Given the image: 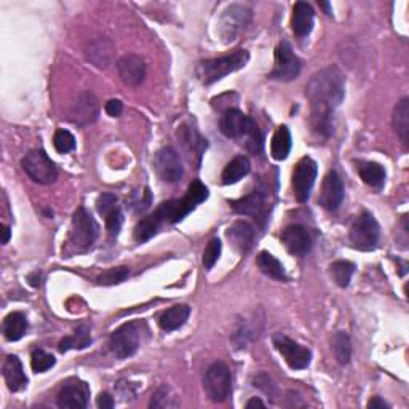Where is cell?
I'll use <instances>...</instances> for the list:
<instances>
[{"instance_id":"1","label":"cell","mask_w":409,"mask_h":409,"mask_svg":"<svg viewBox=\"0 0 409 409\" xmlns=\"http://www.w3.org/2000/svg\"><path fill=\"white\" fill-rule=\"evenodd\" d=\"M310 101V127L320 138L328 139L334 133V110L346 96V77L331 66L317 73L306 87Z\"/></svg>"},{"instance_id":"2","label":"cell","mask_w":409,"mask_h":409,"mask_svg":"<svg viewBox=\"0 0 409 409\" xmlns=\"http://www.w3.org/2000/svg\"><path fill=\"white\" fill-rule=\"evenodd\" d=\"M206 198H208L206 187L200 183V181H193L183 198L170 200V202L161 203L157 210L154 211V214L157 216L161 224L179 223L181 219H184L187 214L196 210V208L202 202H205Z\"/></svg>"},{"instance_id":"3","label":"cell","mask_w":409,"mask_h":409,"mask_svg":"<svg viewBox=\"0 0 409 409\" xmlns=\"http://www.w3.org/2000/svg\"><path fill=\"white\" fill-rule=\"evenodd\" d=\"M250 60V53L246 50H237L233 53L221 58H213V60H206L198 64L197 74L200 80L205 85H211V83L224 79L235 70H240L246 66Z\"/></svg>"},{"instance_id":"4","label":"cell","mask_w":409,"mask_h":409,"mask_svg":"<svg viewBox=\"0 0 409 409\" xmlns=\"http://www.w3.org/2000/svg\"><path fill=\"white\" fill-rule=\"evenodd\" d=\"M144 324L139 322H129L117 328L109 339V347L117 358L125 360L133 356L141 346Z\"/></svg>"},{"instance_id":"5","label":"cell","mask_w":409,"mask_h":409,"mask_svg":"<svg viewBox=\"0 0 409 409\" xmlns=\"http://www.w3.org/2000/svg\"><path fill=\"white\" fill-rule=\"evenodd\" d=\"M98 233H100L98 223H96L95 218L85 210V208L80 206L73 216L69 243H73L77 251H85L96 242Z\"/></svg>"},{"instance_id":"6","label":"cell","mask_w":409,"mask_h":409,"mask_svg":"<svg viewBox=\"0 0 409 409\" xmlns=\"http://www.w3.org/2000/svg\"><path fill=\"white\" fill-rule=\"evenodd\" d=\"M381 237V229L376 218L371 213L363 211L356 216L352 227H350V242L354 248L360 251H371L378 246Z\"/></svg>"},{"instance_id":"7","label":"cell","mask_w":409,"mask_h":409,"mask_svg":"<svg viewBox=\"0 0 409 409\" xmlns=\"http://www.w3.org/2000/svg\"><path fill=\"white\" fill-rule=\"evenodd\" d=\"M203 387L208 397L214 403H223L232 392V374L224 363H213L206 369L203 378Z\"/></svg>"},{"instance_id":"8","label":"cell","mask_w":409,"mask_h":409,"mask_svg":"<svg viewBox=\"0 0 409 409\" xmlns=\"http://www.w3.org/2000/svg\"><path fill=\"white\" fill-rule=\"evenodd\" d=\"M251 19V10L246 5L233 4L223 11L218 21V34L224 42L235 41Z\"/></svg>"},{"instance_id":"9","label":"cell","mask_w":409,"mask_h":409,"mask_svg":"<svg viewBox=\"0 0 409 409\" xmlns=\"http://www.w3.org/2000/svg\"><path fill=\"white\" fill-rule=\"evenodd\" d=\"M23 170L37 184H51L58 178V168L43 151L26 154L21 161Z\"/></svg>"},{"instance_id":"10","label":"cell","mask_w":409,"mask_h":409,"mask_svg":"<svg viewBox=\"0 0 409 409\" xmlns=\"http://www.w3.org/2000/svg\"><path fill=\"white\" fill-rule=\"evenodd\" d=\"M301 68L302 63L293 51V48H291V45L287 41L278 43L275 48V68L272 70L270 79L291 82L297 79Z\"/></svg>"},{"instance_id":"11","label":"cell","mask_w":409,"mask_h":409,"mask_svg":"<svg viewBox=\"0 0 409 409\" xmlns=\"http://www.w3.org/2000/svg\"><path fill=\"white\" fill-rule=\"evenodd\" d=\"M274 346L278 350V354L283 356V360L287 361V365L299 371V369H306L312 361V352L307 347H302L299 344L290 339L288 336L282 333H277L274 336Z\"/></svg>"},{"instance_id":"12","label":"cell","mask_w":409,"mask_h":409,"mask_svg":"<svg viewBox=\"0 0 409 409\" xmlns=\"http://www.w3.org/2000/svg\"><path fill=\"white\" fill-rule=\"evenodd\" d=\"M154 170L161 181L170 184L178 183L184 176V168L181 164L179 154L173 147H164L155 154Z\"/></svg>"},{"instance_id":"13","label":"cell","mask_w":409,"mask_h":409,"mask_svg":"<svg viewBox=\"0 0 409 409\" xmlns=\"http://www.w3.org/2000/svg\"><path fill=\"white\" fill-rule=\"evenodd\" d=\"M317 164L310 157H304L297 161L293 171V189L297 202L306 203L309 200L312 187H314L317 179Z\"/></svg>"},{"instance_id":"14","label":"cell","mask_w":409,"mask_h":409,"mask_svg":"<svg viewBox=\"0 0 409 409\" xmlns=\"http://www.w3.org/2000/svg\"><path fill=\"white\" fill-rule=\"evenodd\" d=\"M90 387L87 382L73 379L63 384L60 393H58L56 403L63 409H83L88 406Z\"/></svg>"},{"instance_id":"15","label":"cell","mask_w":409,"mask_h":409,"mask_svg":"<svg viewBox=\"0 0 409 409\" xmlns=\"http://www.w3.org/2000/svg\"><path fill=\"white\" fill-rule=\"evenodd\" d=\"M221 132H223L227 138L233 139H242L251 133V129L255 128L257 123L250 119L248 115H245L242 110L238 109H227L223 119H221Z\"/></svg>"},{"instance_id":"16","label":"cell","mask_w":409,"mask_h":409,"mask_svg":"<svg viewBox=\"0 0 409 409\" xmlns=\"http://www.w3.org/2000/svg\"><path fill=\"white\" fill-rule=\"evenodd\" d=\"M70 120L79 127H88L96 122L100 115V104L93 93L83 92L77 96L75 102L70 107Z\"/></svg>"},{"instance_id":"17","label":"cell","mask_w":409,"mask_h":409,"mask_svg":"<svg viewBox=\"0 0 409 409\" xmlns=\"http://www.w3.org/2000/svg\"><path fill=\"white\" fill-rule=\"evenodd\" d=\"M344 200V184L339 174L336 171H329L323 179L322 192L318 197V203H320L324 210L336 211L341 206Z\"/></svg>"},{"instance_id":"18","label":"cell","mask_w":409,"mask_h":409,"mask_svg":"<svg viewBox=\"0 0 409 409\" xmlns=\"http://www.w3.org/2000/svg\"><path fill=\"white\" fill-rule=\"evenodd\" d=\"M122 82L128 87H139L146 79V63L138 55H125L117 64Z\"/></svg>"},{"instance_id":"19","label":"cell","mask_w":409,"mask_h":409,"mask_svg":"<svg viewBox=\"0 0 409 409\" xmlns=\"http://www.w3.org/2000/svg\"><path fill=\"white\" fill-rule=\"evenodd\" d=\"M282 243L288 253L294 256H306L312 250V238L306 227L302 225H288L282 232Z\"/></svg>"},{"instance_id":"20","label":"cell","mask_w":409,"mask_h":409,"mask_svg":"<svg viewBox=\"0 0 409 409\" xmlns=\"http://www.w3.org/2000/svg\"><path fill=\"white\" fill-rule=\"evenodd\" d=\"M178 138L181 141V144H183V147L186 149L187 155H189V160L193 161V157H197V161L200 165L202 155L205 154L206 147H208L206 139L200 136V133L197 132L196 128L189 127V125H183L179 128Z\"/></svg>"},{"instance_id":"21","label":"cell","mask_w":409,"mask_h":409,"mask_svg":"<svg viewBox=\"0 0 409 409\" xmlns=\"http://www.w3.org/2000/svg\"><path fill=\"white\" fill-rule=\"evenodd\" d=\"M315 11L307 2H297L293 6V18H291V29L297 37L309 36L314 29Z\"/></svg>"},{"instance_id":"22","label":"cell","mask_w":409,"mask_h":409,"mask_svg":"<svg viewBox=\"0 0 409 409\" xmlns=\"http://www.w3.org/2000/svg\"><path fill=\"white\" fill-rule=\"evenodd\" d=\"M227 238L238 253H246L251 250L253 242H255V229L245 221H237L227 230Z\"/></svg>"},{"instance_id":"23","label":"cell","mask_w":409,"mask_h":409,"mask_svg":"<svg viewBox=\"0 0 409 409\" xmlns=\"http://www.w3.org/2000/svg\"><path fill=\"white\" fill-rule=\"evenodd\" d=\"M4 379L6 387L11 392H19L28 386V378H26L23 363L16 355H10L4 363Z\"/></svg>"},{"instance_id":"24","label":"cell","mask_w":409,"mask_h":409,"mask_svg":"<svg viewBox=\"0 0 409 409\" xmlns=\"http://www.w3.org/2000/svg\"><path fill=\"white\" fill-rule=\"evenodd\" d=\"M112 55H114V43L110 42L107 37L95 38L87 48L88 61H92L95 66L100 69L109 66L110 61H112Z\"/></svg>"},{"instance_id":"25","label":"cell","mask_w":409,"mask_h":409,"mask_svg":"<svg viewBox=\"0 0 409 409\" xmlns=\"http://www.w3.org/2000/svg\"><path fill=\"white\" fill-rule=\"evenodd\" d=\"M232 210L238 214H246V216H259L265 206V197L261 191H255L248 196L232 202Z\"/></svg>"},{"instance_id":"26","label":"cell","mask_w":409,"mask_h":409,"mask_svg":"<svg viewBox=\"0 0 409 409\" xmlns=\"http://www.w3.org/2000/svg\"><path fill=\"white\" fill-rule=\"evenodd\" d=\"M191 315V307L186 304H178L171 309L165 310L159 318V324L164 331H174L179 329L187 322Z\"/></svg>"},{"instance_id":"27","label":"cell","mask_w":409,"mask_h":409,"mask_svg":"<svg viewBox=\"0 0 409 409\" xmlns=\"http://www.w3.org/2000/svg\"><path fill=\"white\" fill-rule=\"evenodd\" d=\"M29 328L28 318L23 312H11L5 317L4 320V336L6 341L15 342L19 341L26 334V331Z\"/></svg>"},{"instance_id":"28","label":"cell","mask_w":409,"mask_h":409,"mask_svg":"<svg viewBox=\"0 0 409 409\" xmlns=\"http://www.w3.org/2000/svg\"><path fill=\"white\" fill-rule=\"evenodd\" d=\"M291 144H293V141H291V133H290L288 127H285V125L278 127L270 142L272 157L278 161L287 160L291 152Z\"/></svg>"},{"instance_id":"29","label":"cell","mask_w":409,"mask_h":409,"mask_svg":"<svg viewBox=\"0 0 409 409\" xmlns=\"http://www.w3.org/2000/svg\"><path fill=\"white\" fill-rule=\"evenodd\" d=\"M393 128L405 146L409 142V98H403L393 109Z\"/></svg>"},{"instance_id":"30","label":"cell","mask_w":409,"mask_h":409,"mask_svg":"<svg viewBox=\"0 0 409 409\" xmlns=\"http://www.w3.org/2000/svg\"><path fill=\"white\" fill-rule=\"evenodd\" d=\"M257 267L261 269L262 274H265L270 278H275V280H287V272H285L283 264L278 261V259L270 255L269 251H261L257 256Z\"/></svg>"},{"instance_id":"31","label":"cell","mask_w":409,"mask_h":409,"mask_svg":"<svg viewBox=\"0 0 409 409\" xmlns=\"http://www.w3.org/2000/svg\"><path fill=\"white\" fill-rule=\"evenodd\" d=\"M358 173L363 183L376 187V189H381L386 183L384 166L376 164V161H363V164L358 165Z\"/></svg>"},{"instance_id":"32","label":"cell","mask_w":409,"mask_h":409,"mask_svg":"<svg viewBox=\"0 0 409 409\" xmlns=\"http://www.w3.org/2000/svg\"><path fill=\"white\" fill-rule=\"evenodd\" d=\"M250 170H251L250 160L243 157V155H240V157H235L232 161H229L227 166L224 168L223 183L227 186L235 184V183H238L240 179L245 178L246 174L250 173Z\"/></svg>"},{"instance_id":"33","label":"cell","mask_w":409,"mask_h":409,"mask_svg":"<svg viewBox=\"0 0 409 409\" xmlns=\"http://www.w3.org/2000/svg\"><path fill=\"white\" fill-rule=\"evenodd\" d=\"M88 346H92V334H90V328L83 324V326L77 328L74 331L73 336L64 337V339L60 342V346H58V349H60L61 354H66L73 349L82 350V349H87Z\"/></svg>"},{"instance_id":"34","label":"cell","mask_w":409,"mask_h":409,"mask_svg":"<svg viewBox=\"0 0 409 409\" xmlns=\"http://www.w3.org/2000/svg\"><path fill=\"white\" fill-rule=\"evenodd\" d=\"M333 352L336 360L341 363V365H349L350 358H352V342H350V337L346 331H337L333 336Z\"/></svg>"},{"instance_id":"35","label":"cell","mask_w":409,"mask_h":409,"mask_svg":"<svg viewBox=\"0 0 409 409\" xmlns=\"http://www.w3.org/2000/svg\"><path fill=\"white\" fill-rule=\"evenodd\" d=\"M160 225L161 223L157 219V216L155 214H149V216L146 218H142L138 224H136L134 227V240L136 242H147L149 238H152L155 233H157V230L160 229Z\"/></svg>"},{"instance_id":"36","label":"cell","mask_w":409,"mask_h":409,"mask_svg":"<svg viewBox=\"0 0 409 409\" xmlns=\"http://www.w3.org/2000/svg\"><path fill=\"white\" fill-rule=\"evenodd\" d=\"M355 265L349 261H336L329 265V274L333 277L337 287L347 288L352 280Z\"/></svg>"},{"instance_id":"37","label":"cell","mask_w":409,"mask_h":409,"mask_svg":"<svg viewBox=\"0 0 409 409\" xmlns=\"http://www.w3.org/2000/svg\"><path fill=\"white\" fill-rule=\"evenodd\" d=\"M56 365V358L51 354L43 352V350H36L31 356V366L34 373H47Z\"/></svg>"},{"instance_id":"38","label":"cell","mask_w":409,"mask_h":409,"mask_svg":"<svg viewBox=\"0 0 409 409\" xmlns=\"http://www.w3.org/2000/svg\"><path fill=\"white\" fill-rule=\"evenodd\" d=\"M53 146L60 154H69L75 149L74 134L68 129H58L53 136Z\"/></svg>"},{"instance_id":"39","label":"cell","mask_w":409,"mask_h":409,"mask_svg":"<svg viewBox=\"0 0 409 409\" xmlns=\"http://www.w3.org/2000/svg\"><path fill=\"white\" fill-rule=\"evenodd\" d=\"M255 339V333H253L251 326L246 320H242L238 323L235 333L232 334V342L235 344L237 349H243Z\"/></svg>"},{"instance_id":"40","label":"cell","mask_w":409,"mask_h":409,"mask_svg":"<svg viewBox=\"0 0 409 409\" xmlns=\"http://www.w3.org/2000/svg\"><path fill=\"white\" fill-rule=\"evenodd\" d=\"M129 277V269L128 267H114L104 272L98 277V283L100 285H106V287H110V285H119L122 282H125Z\"/></svg>"},{"instance_id":"41","label":"cell","mask_w":409,"mask_h":409,"mask_svg":"<svg viewBox=\"0 0 409 409\" xmlns=\"http://www.w3.org/2000/svg\"><path fill=\"white\" fill-rule=\"evenodd\" d=\"M221 251H223V243H221V240L218 238H213L210 243L206 245V248L203 251V257H202V262L205 265V269L210 270L214 264L218 262V259L221 256Z\"/></svg>"},{"instance_id":"42","label":"cell","mask_w":409,"mask_h":409,"mask_svg":"<svg viewBox=\"0 0 409 409\" xmlns=\"http://www.w3.org/2000/svg\"><path fill=\"white\" fill-rule=\"evenodd\" d=\"M96 208H98V213L101 214V216L106 218L107 214H110L119 208V200H117L114 193H102V196L98 197Z\"/></svg>"},{"instance_id":"43","label":"cell","mask_w":409,"mask_h":409,"mask_svg":"<svg viewBox=\"0 0 409 409\" xmlns=\"http://www.w3.org/2000/svg\"><path fill=\"white\" fill-rule=\"evenodd\" d=\"M123 110V104L120 100H110L106 102V112L110 117H119Z\"/></svg>"},{"instance_id":"44","label":"cell","mask_w":409,"mask_h":409,"mask_svg":"<svg viewBox=\"0 0 409 409\" xmlns=\"http://www.w3.org/2000/svg\"><path fill=\"white\" fill-rule=\"evenodd\" d=\"M96 405H98V408H101V409H112L114 408V400H112V397H110L109 393H101L100 397H98V400H96Z\"/></svg>"},{"instance_id":"45","label":"cell","mask_w":409,"mask_h":409,"mask_svg":"<svg viewBox=\"0 0 409 409\" xmlns=\"http://www.w3.org/2000/svg\"><path fill=\"white\" fill-rule=\"evenodd\" d=\"M368 408H369V409H387V408H391V406H388V403H386V401L382 400L381 397H374V398L368 403Z\"/></svg>"},{"instance_id":"46","label":"cell","mask_w":409,"mask_h":409,"mask_svg":"<svg viewBox=\"0 0 409 409\" xmlns=\"http://www.w3.org/2000/svg\"><path fill=\"white\" fill-rule=\"evenodd\" d=\"M253 408H265V403L261 398H251L248 403H246V409H253Z\"/></svg>"},{"instance_id":"47","label":"cell","mask_w":409,"mask_h":409,"mask_svg":"<svg viewBox=\"0 0 409 409\" xmlns=\"http://www.w3.org/2000/svg\"><path fill=\"white\" fill-rule=\"evenodd\" d=\"M11 237V229L9 225H2V243L6 245Z\"/></svg>"},{"instance_id":"48","label":"cell","mask_w":409,"mask_h":409,"mask_svg":"<svg viewBox=\"0 0 409 409\" xmlns=\"http://www.w3.org/2000/svg\"><path fill=\"white\" fill-rule=\"evenodd\" d=\"M320 6H323V9H324V10H326V13H328V15H329V16H331V15H333V10H331V5H329L328 2H322V4H320Z\"/></svg>"}]
</instances>
